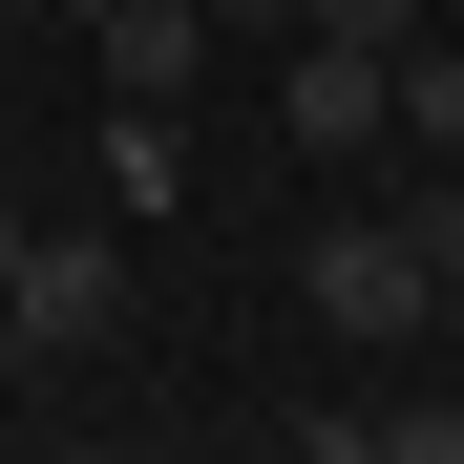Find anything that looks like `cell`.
Listing matches in <instances>:
<instances>
[{
    "label": "cell",
    "mask_w": 464,
    "mask_h": 464,
    "mask_svg": "<svg viewBox=\"0 0 464 464\" xmlns=\"http://www.w3.org/2000/svg\"><path fill=\"white\" fill-rule=\"evenodd\" d=\"M127 359V232H22V275H0V380H85Z\"/></svg>",
    "instance_id": "1"
},
{
    "label": "cell",
    "mask_w": 464,
    "mask_h": 464,
    "mask_svg": "<svg viewBox=\"0 0 464 464\" xmlns=\"http://www.w3.org/2000/svg\"><path fill=\"white\" fill-rule=\"evenodd\" d=\"M275 127L317 148V169L401 148V43H317V22H295V63H275Z\"/></svg>",
    "instance_id": "2"
},
{
    "label": "cell",
    "mask_w": 464,
    "mask_h": 464,
    "mask_svg": "<svg viewBox=\"0 0 464 464\" xmlns=\"http://www.w3.org/2000/svg\"><path fill=\"white\" fill-rule=\"evenodd\" d=\"M295 295H317L338 338H422V317H443V275L401 254V211H338L317 254H295Z\"/></svg>",
    "instance_id": "3"
},
{
    "label": "cell",
    "mask_w": 464,
    "mask_h": 464,
    "mask_svg": "<svg viewBox=\"0 0 464 464\" xmlns=\"http://www.w3.org/2000/svg\"><path fill=\"white\" fill-rule=\"evenodd\" d=\"M106 106H190V63H211V0H106Z\"/></svg>",
    "instance_id": "4"
},
{
    "label": "cell",
    "mask_w": 464,
    "mask_h": 464,
    "mask_svg": "<svg viewBox=\"0 0 464 464\" xmlns=\"http://www.w3.org/2000/svg\"><path fill=\"white\" fill-rule=\"evenodd\" d=\"M295 443H317V464H464V401H295Z\"/></svg>",
    "instance_id": "5"
},
{
    "label": "cell",
    "mask_w": 464,
    "mask_h": 464,
    "mask_svg": "<svg viewBox=\"0 0 464 464\" xmlns=\"http://www.w3.org/2000/svg\"><path fill=\"white\" fill-rule=\"evenodd\" d=\"M401 148H443V169H464V43H443V22L401 43Z\"/></svg>",
    "instance_id": "6"
},
{
    "label": "cell",
    "mask_w": 464,
    "mask_h": 464,
    "mask_svg": "<svg viewBox=\"0 0 464 464\" xmlns=\"http://www.w3.org/2000/svg\"><path fill=\"white\" fill-rule=\"evenodd\" d=\"M401 254H422V275L464 295V169H443V148H422V190H401Z\"/></svg>",
    "instance_id": "7"
},
{
    "label": "cell",
    "mask_w": 464,
    "mask_h": 464,
    "mask_svg": "<svg viewBox=\"0 0 464 464\" xmlns=\"http://www.w3.org/2000/svg\"><path fill=\"white\" fill-rule=\"evenodd\" d=\"M295 22H317V43H422L443 0H295Z\"/></svg>",
    "instance_id": "8"
},
{
    "label": "cell",
    "mask_w": 464,
    "mask_h": 464,
    "mask_svg": "<svg viewBox=\"0 0 464 464\" xmlns=\"http://www.w3.org/2000/svg\"><path fill=\"white\" fill-rule=\"evenodd\" d=\"M211 43H295V0H211Z\"/></svg>",
    "instance_id": "9"
},
{
    "label": "cell",
    "mask_w": 464,
    "mask_h": 464,
    "mask_svg": "<svg viewBox=\"0 0 464 464\" xmlns=\"http://www.w3.org/2000/svg\"><path fill=\"white\" fill-rule=\"evenodd\" d=\"M0 275H22V211H0Z\"/></svg>",
    "instance_id": "10"
},
{
    "label": "cell",
    "mask_w": 464,
    "mask_h": 464,
    "mask_svg": "<svg viewBox=\"0 0 464 464\" xmlns=\"http://www.w3.org/2000/svg\"><path fill=\"white\" fill-rule=\"evenodd\" d=\"M63 22H106V0H63Z\"/></svg>",
    "instance_id": "11"
}]
</instances>
